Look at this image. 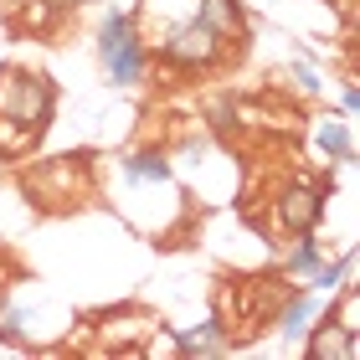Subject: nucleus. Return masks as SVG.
<instances>
[{"label": "nucleus", "mask_w": 360, "mask_h": 360, "mask_svg": "<svg viewBox=\"0 0 360 360\" xmlns=\"http://www.w3.org/2000/svg\"><path fill=\"white\" fill-rule=\"evenodd\" d=\"M93 57H98V72H103L108 88H139L144 77H150V41H144V31L134 21V11H103V21L93 31Z\"/></svg>", "instance_id": "1"}, {"label": "nucleus", "mask_w": 360, "mask_h": 360, "mask_svg": "<svg viewBox=\"0 0 360 360\" xmlns=\"http://www.w3.org/2000/svg\"><path fill=\"white\" fill-rule=\"evenodd\" d=\"M340 108H345V119H355V108H360V88H355V77H345V83H340Z\"/></svg>", "instance_id": "14"}, {"label": "nucleus", "mask_w": 360, "mask_h": 360, "mask_svg": "<svg viewBox=\"0 0 360 360\" xmlns=\"http://www.w3.org/2000/svg\"><path fill=\"white\" fill-rule=\"evenodd\" d=\"M319 257H324V242H319L314 232H299V242L283 252V273H288V278H304L309 268L319 263Z\"/></svg>", "instance_id": "11"}, {"label": "nucleus", "mask_w": 360, "mask_h": 360, "mask_svg": "<svg viewBox=\"0 0 360 360\" xmlns=\"http://www.w3.org/2000/svg\"><path fill=\"white\" fill-rule=\"evenodd\" d=\"M150 52H160V62L175 68V72H206L232 52V41L221 31H211L201 15H186V21L165 26L160 37H150Z\"/></svg>", "instance_id": "4"}, {"label": "nucleus", "mask_w": 360, "mask_h": 360, "mask_svg": "<svg viewBox=\"0 0 360 360\" xmlns=\"http://www.w3.org/2000/svg\"><path fill=\"white\" fill-rule=\"evenodd\" d=\"M26 150H37V134L21 129V124H6V119H0V155L15 160V155H26Z\"/></svg>", "instance_id": "13"}, {"label": "nucleus", "mask_w": 360, "mask_h": 360, "mask_svg": "<svg viewBox=\"0 0 360 360\" xmlns=\"http://www.w3.org/2000/svg\"><path fill=\"white\" fill-rule=\"evenodd\" d=\"M52 113H57L52 72H41V68H6L0 72V119L6 124H21L41 139L46 124H52Z\"/></svg>", "instance_id": "3"}, {"label": "nucleus", "mask_w": 360, "mask_h": 360, "mask_svg": "<svg viewBox=\"0 0 360 360\" xmlns=\"http://www.w3.org/2000/svg\"><path fill=\"white\" fill-rule=\"evenodd\" d=\"M314 155H324L330 165L345 170L355 160V129H350V119H319L314 124Z\"/></svg>", "instance_id": "8"}, {"label": "nucleus", "mask_w": 360, "mask_h": 360, "mask_svg": "<svg viewBox=\"0 0 360 360\" xmlns=\"http://www.w3.org/2000/svg\"><path fill=\"white\" fill-rule=\"evenodd\" d=\"M170 340H175V350H180V355H221V350H232V340H226L221 319L186 324V330H180V335H170Z\"/></svg>", "instance_id": "10"}, {"label": "nucleus", "mask_w": 360, "mask_h": 360, "mask_svg": "<svg viewBox=\"0 0 360 360\" xmlns=\"http://www.w3.org/2000/svg\"><path fill=\"white\" fill-rule=\"evenodd\" d=\"M0 6H11V11H15V6H26V0H0Z\"/></svg>", "instance_id": "17"}, {"label": "nucleus", "mask_w": 360, "mask_h": 360, "mask_svg": "<svg viewBox=\"0 0 360 360\" xmlns=\"http://www.w3.org/2000/svg\"><path fill=\"white\" fill-rule=\"evenodd\" d=\"M288 77H293V88H299L304 98H324V77H319V68H314V62L293 57V62H288Z\"/></svg>", "instance_id": "12"}, {"label": "nucleus", "mask_w": 360, "mask_h": 360, "mask_svg": "<svg viewBox=\"0 0 360 360\" xmlns=\"http://www.w3.org/2000/svg\"><path fill=\"white\" fill-rule=\"evenodd\" d=\"M324 314V293H314V288H288L283 293V304H278V314H273V330H278V340L283 345H299L304 340V330L314 324Z\"/></svg>", "instance_id": "5"}, {"label": "nucleus", "mask_w": 360, "mask_h": 360, "mask_svg": "<svg viewBox=\"0 0 360 360\" xmlns=\"http://www.w3.org/2000/svg\"><path fill=\"white\" fill-rule=\"evenodd\" d=\"M299 350H304L309 360H360V335L340 330V324H335L330 314H319V319L304 330Z\"/></svg>", "instance_id": "6"}, {"label": "nucleus", "mask_w": 360, "mask_h": 360, "mask_svg": "<svg viewBox=\"0 0 360 360\" xmlns=\"http://www.w3.org/2000/svg\"><path fill=\"white\" fill-rule=\"evenodd\" d=\"M52 6H62V11H83V6H98V0H52Z\"/></svg>", "instance_id": "16"}, {"label": "nucleus", "mask_w": 360, "mask_h": 360, "mask_svg": "<svg viewBox=\"0 0 360 360\" xmlns=\"http://www.w3.org/2000/svg\"><path fill=\"white\" fill-rule=\"evenodd\" d=\"M21 186L31 195V206L41 211H68V206H83L93 195V155H52V160H37Z\"/></svg>", "instance_id": "2"}, {"label": "nucleus", "mask_w": 360, "mask_h": 360, "mask_svg": "<svg viewBox=\"0 0 360 360\" xmlns=\"http://www.w3.org/2000/svg\"><path fill=\"white\" fill-rule=\"evenodd\" d=\"M195 15H201L211 31H221L232 46L248 37V11H242V0H195Z\"/></svg>", "instance_id": "9"}, {"label": "nucleus", "mask_w": 360, "mask_h": 360, "mask_svg": "<svg viewBox=\"0 0 360 360\" xmlns=\"http://www.w3.org/2000/svg\"><path fill=\"white\" fill-rule=\"evenodd\" d=\"M278 226H288V232H314L319 217H324V191L309 186V180H299V186H288L283 195H278Z\"/></svg>", "instance_id": "7"}, {"label": "nucleus", "mask_w": 360, "mask_h": 360, "mask_svg": "<svg viewBox=\"0 0 360 360\" xmlns=\"http://www.w3.org/2000/svg\"><path fill=\"white\" fill-rule=\"evenodd\" d=\"M15 283V263H11V257L6 252H0V299H6V288Z\"/></svg>", "instance_id": "15"}]
</instances>
